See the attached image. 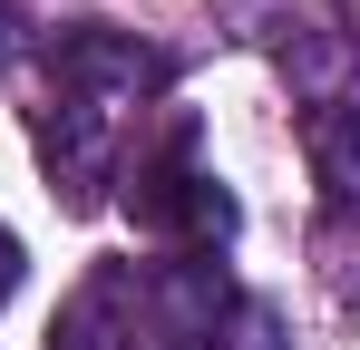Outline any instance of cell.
<instances>
[{
    "label": "cell",
    "mask_w": 360,
    "mask_h": 350,
    "mask_svg": "<svg viewBox=\"0 0 360 350\" xmlns=\"http://www.w3.org/2000/svg\"><path fill=\"white\" fill-rule=\"evenodd\" d=\"M59 78L78 88V108H98V98H136V88H156L166 68L136 49V39H117V30H68V39H59Z\"/></svg>",
    "instance_id": "6da1fadb"
},
{
    "label": "cell",
    "mask_w": 360,
    "mask_h": 350,
    "mask_svg": "<svg viewBox=\"0 0 360 350\" xmlns=\"http://www.w3.org/2000/svg\"><path fill=\"white\" fill-rule=\"evenodd\" d=\"M117 311H136V273H88L49 321V350H117L136 331H117Z\"/></svg>",
    "instance_id": "7a4b0ae2"
},
{
    "label": "cell",
    "mask_w": 360,
    "mask_h": 350,
    "mask_svg": "<svg viewBox=\"0 0 360 350\" xmlns=\"http://www.w3.org/2000/svg\"><path fill=\"white\" fill-rule=\"evenodd\" d=\"M185 185H195V136H166V156L156 166H136V185H127V214L156 233L185 224Z\"/></svg>",
    "instance_id": "3957f363"
},
{
    "label": "cell",
    "mask_w": 360,
    "mask_h": 350,
    "mask_svg": "<svg viewBox=\"0 0 360 350\" xmlns=\"http://www.w3.org/2000/svg\"><path fill=\"white\" fill-rule=\"evenodd\" d=\"M311 166H321V185H331L341 205H360V108L321 117V136H311Z\"/></svg>",
    "instance_id": "277c9868"
},
{
    "label": "cell",
    "mask_w": 360,
    "mask_h": 350,
    "mask_svg": "<svg viewBox=\"0 0 360 350\" xmlns=\"http://www.w3.org/2000/svg\"><path fill=\"white\" fill-rule=\"evenodd\" d=\"M234 224H243V205L214 185V175H195V185H185V224H176V233H195V243H224Z\"/></svg>",
    "instance_id": "5b68a950"
},
{
    "label": "cell",
    "mask_w": 360,
    "mask_h": 350,
    "mask_svg": "<svg viewBox=\"0 0 360 350\" xmlns=\"http://www.w3.org/2000/svg\"><path fill=\"white\" fill-rule=\"evenodd\" d=\"M20 273H30V263H20V233H0V302L20 292Z\"/></svg>",
    "instance_id": "8992f818"
}]
</instances>
